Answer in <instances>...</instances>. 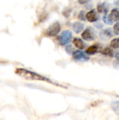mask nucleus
Wrapping results in <instances>:
<instances>
[{"label":"nucleus","mask_w":119,"mask_h":120,"mask_svg":"<svg viewBox=\"0 0 119 120\" xmlns=\"http://www.w3.org/2000/svg\"><path fill=\"white\" fill-rule=\"evenodd\" d=\"M15 74L18 75V76H20V77H22L27 80H36V81L46 82L52 84L55 86H59L61 88H65V86L51 81L50 79H49L48 78H47L46 77H43L36 72H32V71L24 69V68H17L15 70Z\"/></svg>","instance_id":"nucleus-1"},{"label":"nucleus","mask_w":119,"mask_h":120,"mask_svg":"<svg viewBox=\"0 0 119 120\" xmlns=\"http://www.w3.org/2000/svg\"><path fill=\"white\" fill-rule=\"evenodd\" d=\"M72 33L70 30H64L58 37V41L60 45L64 46L71 41Z\"/></svg>","instance_id":"nucleus-2"},{"label":"nucleus","mask_w":119,"mask_h":120,"mask_svg":"<svg viewBox=\"0 0 119 120\" xmlns=\"http://www.w3.org/2000/svg\"><path fill=\"white\" fill-rule=\"evenodd\" d=\"M60 32V25L58 22H55L48 27L46 34L49 37H55L57 36Z\"/></svg>","instance_id":"nucleus-3"},{"label":"nucleus","mask_w":119,"mask_h":120,"mask_svg":"<svg viewBox=\"0 0 119 120\" xmlns=\"http://www.w3.org/2000/svg\"><path fill=\"white\" fill-rule=\"evenodd\" d=\"M81 37L83 39H85L86 41H93L96 37L95 32L93 30V29H92L91 27L86 28L81 34Z\"/></svg>","instance_id":"nucleus-4"},{"label":"nucleus","mask_w":119,"mask_h":120,"mask_svg":"<svg viewBox=\"0 0 119 120\" xmlns=\"http://www.w3.org/2000/svg\"><path fill=\"white\" fill-rule=\"evenodd\" d=\"M72 55H73V58L78 61L84 62V61H88L90 59V57L88 55H86V53H85L84 52L79 50L74 51Z\"/></svg>","instance_id":"nucleus-5"},{"label":"nucleus","mask_w":119,"mask_h":120,"mask_svg":"<svg viewBox=\"0 0 119 120\" xmlns=\"http://www.w3.org/2000/svg\"><path fill=\"white\" fill-rule=\"evenodd\" d=\"M86 19L90 22H94L99 19V15L95 9H93L86 13Z\"/></svg>","instance_id":"nucleus-6"},{"label":"nucleus","mask_w":119,"mask_h":120,"mask_svg":"<svg viewBox=\"0 0 119 120\" xmlns=\"http://www.w3.org/2000/svg\"><path fill=\"white\" fill-rule=\"evenodd\" d=\"M97 10L100 13L107 14V13L109 10V6L107 2L99 3L97 6Z\"/></svg>","instance_id":"nucleus-7"},{"label":"nucleus","mask_w":119,"mask_h":120,"mask_svg":"<svg viewBox=\"0 0 119 120\" xmlns=\"http://www.w3.org/2000/svg\"><path fill=\"white\" fill-rule=\"evenodd\" d=\"M100 50V46L98 44H94L90 47H88L86 50V53L88 55H93L97 53Z\"/></svg>","instance_id":"nucleus-8"},{"label":"nucleus","mask_w":119,"mask_h":120,"mask_svg":"<svg viewBox=\"0 0 119 120\" xmlns=\"http://www.w3.org/2000/svg\"><path fill=\"white\" fill-rule=\"evenodd\" d=\"M109 17L110 18V20L112 22H118L119 21V10L117 8H114L110 14L109 15Z\"/></svg>","instance_id":"nucleus-9"},{"label":"nucleus","mask_w":119,"mask_h":120,"mask_svg":"<svg viewBox=\"0 0 119 120\" xmlns=\"http://www.w3.org/2000/svg\"><path fill=\"white\" fill-rule=\"evenodd\" d=\"M72 27H73V30L76 34H79L80 32H81L83 31V30L84 28V25L80 22H75L73 24Z\"/></svg>","instance_id":"nucleus-10"},{"label":"nucleus","mask_w":119,"mask_h":120,"mask_svg":"<svg viewBox=\"0 0 119 120\" xmlns=\"http://www.w3.org/2000/svg\"><path fill=\"white\" fill-rule=\"evenodd\" d=\"M73 43H74V46H75L77 49H80V50H83V49H85V46H86L85 44H84L83 41L81 39H79V38H74V40H73Z\"/></svg>","instance_id":"nucleus-11"},{"label":"nucleus","mask_w":119,"mask_h":120,"mask_svg":"<svg viewBox=\"0 0 119 120\" xmlns=\"http://www.w3.org/2000/svg\"><path fill=\"white\" fill-rule=\"evenodd\" d=\"M101 53L105 55V56H107L114 57V51L110 48H105V49H102L101 51Z\"/></svg>","instance_id":"nucleus-12"},{"label":"nucleus","mask_w":119,"mask_h":120,"mask_svg":"<svg viewBox=\"0 0 119 120\" xmlns=\"http://www.w3.org/2000/svg\"><path fill=\"white\" fill-rule=\"evenodd\" d=\"M112 108L113 110V111L119 116V101H114L112 103Z\"/></svg>","instance_id":"nucleus-13"},{"label":"nucleus","mask_w":119,"mask_h":120,"mask_svg":"<svg viewBox=\"0 0 119 120\" xmlns=\"http://www.w3.org/2000/svg\"><path fill=\"white\" fill-rule=\"evenodd\" d=\"M110 45L113 49H119V38L114 39L111 41Z\"/></svg>","instance_id":"nucleus-14"},{"label":"nucleus","mask_w":119,"mask_h":120,"mask_svg":"<svg viewBox=\"0 0 119 120\" xmlns=\"http://www.w3.org/2000/svg\"><path fill=\"white\" fill-rule=\"evenodd\" d=\"M103 21L107 25H111L113 24V22L110 20V18L109 17V15H107V14H105V15L103 16Z\"/></svg>","instance_id":"nucleus-15"},{"label":"nucleus","mask_w":119,"mask_h":120,"mask_svg":"<svg viewBox=\"0 0 119 120\" xmlns=\"http://www.w3.org/2000/svg\"><path fill=\"white\" fill-rule=\"evenodd\" d=\"M72 12V9L69 8H66L64 9L63 12H62V14L65 15V18H68L69 15H70V13Z\"/></svg>","instance_id":"nucleus-16"},{"label":"nucleus","mask_w":119,"mask_h":120,"mask_svg":"<svg viewBox=\"0 0 119 120\" xmlns=\"http://www.w3.org/2000/svg\"><path fill=\"white\" fill-rule=\"evenodd\" d=\"M79 18L81 20H86V14L85 11H81L79 13Z\"/></svg>","instance_id":"nucleus-17"},{"label":"nucleus","mask_w":119,"mask_h":120,"mask_svg":"<svg viewBox=\"0 0 119 120\" xmlns=\"http://www.w3.org/2000/svg\"><path fill=\"white\" fill-rule=\"evenodd\" d=\"M65 50H66L67 53H69V54L73 53L74 52V48H73V47H72V45H70V44L67 45V46L65 47Z\"/></svg>","instance_id":"nucleus-18"},{"label":"nucleus","mask_w":119,"mask_h":120,"mask_svg":"<svg viewBox=\"0 0 119 120\" xmlns=\"http://www.w3.org/2000/svg\"><path fill=\"white\" fill-rule=\"evenodd\" d=\"M113 31L114 33L116 35H119V22L118 21L114 25V28H113Z\"/></svg>","instance_id":"nucleus-19"},{"label":"nucleus","mask_w":119,"mask_h":120,"mask_svg":"<svg viewBox=\"0 0 119 120\" xmlns=\"http://www.w3.org/2000/svg\"><path fill=\"white\" fill-rule=\"evenodd\" d=\"M104 32L108 37H111L113 36V30H112V28H108V29L105 30Z\"/></svg>","instance_id":"nucleus-20"},{"label":"nucleus","mask_w":119,"mask_h":120,"mask_svg":"<svg viewBox=\"0 0 119 120\" xmlns=\"http://www.w3.org/2000/svg\"><path fill=\"white\" fill-rule=\"evenodd\" d=\"M91 0H79V3L80 4H86L88 3Z\"/></svg>","instance_id":"nucleus-21"},{"label":"nucleus","mask_w":119,"mask_h":120,"mask_svg":"<svg viewBox=\"0 0 119 120\" xmlns=\"http://www.w3.org/2000/svg\"><path fill=\"white\" fill-rule=\"evenodd\" d=\"M95 26L97 29H102V27H103V25H102L101 23H100V22H96V23H95Z\"/></svg>","instance_id":"nucleus-22"},{"label":"nucleus","mask_w":119,"mask_h":120,"mask_svg":"<svg viewBox=\"0 0 119 120\" xmlns=\"http://www.w3.org/2000/svg\"><path fill=\"white\" fill-rule=\"evenodd\" d=\"M115 57H116V58L117 59V60H119V52H118V53H116Z\"/></svg>","instance_id":"nucleus-23"}]
</instances>
